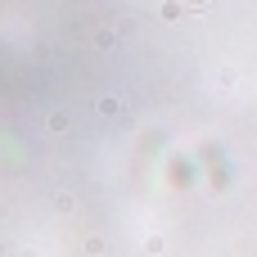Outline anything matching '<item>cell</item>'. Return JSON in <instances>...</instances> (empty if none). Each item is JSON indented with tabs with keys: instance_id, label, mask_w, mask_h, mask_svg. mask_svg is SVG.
Segmentation results:
<instances>
[{
	"instance_id": "1",
	"label": "cell",
	"mask_w": 257,
	"mask_h": 257,
	"mask_svg": "<svg viewBox=\"0 0 257 257\" xmlns=\"http://www.w3.org/2000/svg\"><path fill=\"white\" fill-rule=\"evenodd\" d=\"M50 131L63 136V131H68V117H63V113H50Z\"/></svg>"
}]
</instances>
